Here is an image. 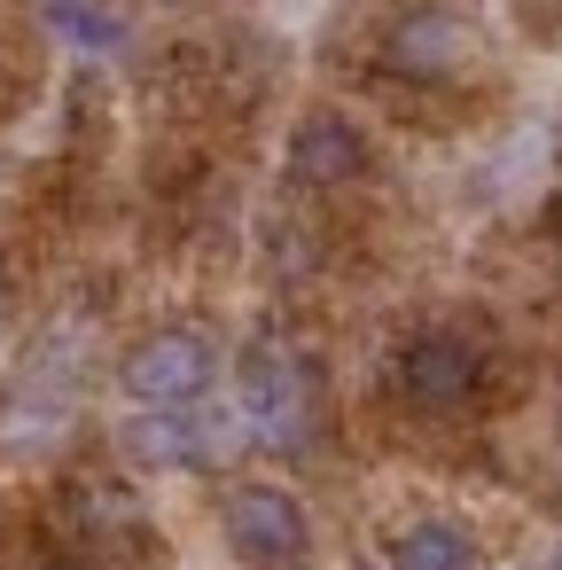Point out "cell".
Returning a JSON list of instances; mask_svg holds the SVG:
<instances>
[{"label": "cell", "mask_w": 562, "mask_h": 570, "mask_svg": "<svg viewBox=\"0 0 562 570\" xmlns=\"http://www.w3.org/2000/svg\"><path fill=\"white\" fill-rule=\"evenodd\" d=\"M484 383V352L461 336V328H422L406 352H398V391L406 406L422 414H461Z\"/></svg>", "instance_id": "cell-4"}, {"label": "cell", "mask_w": 562, "mask_h": 570, "mask_svg": "<svg viewBox=\"0 0 562 570\" xmlns=\"http://www.w3.org/2000/svg\"><path fill=\"white\" fill-rule=\"evenodd\" d=\"M289 173H297L305 188H344V180H359V173H367L359 126L336 118V110H313V118L289 134Z\"/></svg>", "instance_id": "cell-6"}, {"label": "cell", "mask_w": 562, "mask_h": 570, "mask_svg": "<svg viewBox=\"0 0 562 570\" xmlns=\"http://www.w3.org/2000/svg\"><path fill=\"white\" fill-rule=\"evenodd\" d=\"M48 24H56L63 40H79V48H110V40H118V17L95 9V0H48Z\"/></svg>", "instance_id": "cell-8"}, {"label": "cell", "mask_w": 562, "mask_h": 570, "mask_svg": "<svg viewBox=\"0 0 562 570\" xmlns=\"http://www.w3.org/2000/svg\"><path fill=\"white\" fill-rule=\"evenodd\" d=\"M243 430H250L258 445H274V453H297L305 430H313V383H305V367H297L289 352H274V344H258V352L243 360Z\"/></svg>", "instance_id": "cell-3"}, {"label": "cell", "mask_w": 562, "mask_h": 570, "mask_svg": "<svg viewBox=\"0 0 562 570\" xmlns=\"http://www.w3.org/2000/svg\"><path fill=\"white\" fill-rule=\"evenodd\" d=\"M219 531L243 562L258 570H289L305 554V508L282 492V484H235L227 508H219Z\"/></svg>", "instance_id": "cell-5"}, {"label": "cell", "mask_w": 562, "mask_h": 570, "mask_svg": "<svg viewBox=\"0 0 562 570\" xmlns=\"http://www.w3.org/2000/svg\"><path fill=\"white\" fill-rule=\"evenodd\" d=\"M391 570H476V539L445 515H422L391 539Z\"/></svg>", "instance_id": "cell-7"}, {"label": "cell", "mask_w": 562, "mask_h": 570, "mask_svg": "<svg viewBox=\"0 0 562 570\" xmlns=\"http://www.w3.org/2000/svg\"><path fill=\"white\" fill-rule=\"evenodd\" d=\"M484 56V32L445 9V0H422V9H406L391 32H383V71L398 79H422V87H445V79H469Z\"/></svg>", "instance_id": "cell-1"}, {"label": "cell", "mask_w": 562, "mask_h": 570, "mask_svg": "<svg viewBox=\"0 0 562 570\" xmlns=\"http://www.w3.org/2000/svg\"><path fill=\"white\" fill-rule=\"evenodd\" d=\"M211 375H219V352H211V336H196V328H157V336H141V344L126 352V391H134L141 406H157V414L196 406V399L211 391Z\"/></svg>", "instance_id": "cell-2"}]
</instances>
